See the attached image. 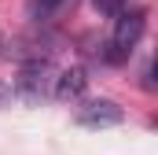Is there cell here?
Returning a JSON list of instances; mask_svg holds the SVG:
<instances>
[{
	"label": "cell",
	"instance_id": "obj_1",
	"mask_svg": "<svg viewBox=\"0 0 158 155\" xmlns=\"http://www.w3.org/2000/svg\"><path fill=\"white\" fill-rule=\"evenodd\" d=\"M143 30H147V19H143V11L140 7H132V11H125L121 7L118 15H114V30H110V37L103 44V59L107 63H125L132 52H136V44L143 37Z\"/></svg>",
	"mask_w": 158,
	"mask_h": 155
},
{
	"label": "cell",
	"instance_id": "obj_2",
	"mask_svg": "<svg viewBox=\"0 0 158 155\" xmlns=\"http://www.w3.org/2000/svg\"><path fill=\"white\" fill-rule=\"evenodd\" d=\"M52 81H55V67L48 59H33L19 70V81H15V92L30 104H37L44 96H52Z\"/></svg>",
	"mask_w": 158,
	"mask_h": 155
},
{
	"label": "cell",
	"instance_id": "obj_3",
	"mask_svg": "<svg viewBox=\"0 0 158 155\" xmlns=\"http://www.w3.org/2000/svg\"><path fill=\"white\" fill-rule=\"evenodd\" d=\"M121 122H125V111L114 100H85L77 107V126H85V129H110Z\"/></svg>",
	"mask_w": 158,
	"mask_h": 155
},
{
	"label": "cell",
	"instance_id": "obj_4",
	"mask_svg": "<svg viewBox=\"0 0 158 155\" xmlns=\"http://www.w3.org/2000/svg\"><path fill=\"white\" fill-rule=\"evenodd\" d=\"M88 85V70L85 67H66V70H55V81H52V96L55 100H77Z\"/></svg>",
	"mask_w": 158,
	"mask_h": 155
},
{
	"label": "cell",
	"instance_id": "obj_5",
	"mask_svg": "<svg viewBox=\"0 0 158 155\" xmlns=\"http://www.w3.org/2000/svg\"><path fill=\"white\" fill-rule=\"evenodd\" d=\"M66 4H74V0H26V19H30V22H48V19L59 15Z\"/></svg>",
	"mask_w": 158,
	"mask_h": 155
},
{
	"label": "cell",
	"instance_id": "obj_6",
	"mask_svg": "<svg viewBox=\"0 0 158 155\" xmlns=\"http://www.w3.org/2000/svg\"><path fill=\"white\" fill-rule=\"evenodd\" d=\"M92 7H96L103 19H114L121 7H125V0H92Z\"/></svg>",
	"mask_w": 158,
	"mask_h": 155
},
{
	"label": "cell",
	"instance_id": "obj_7",
	"mask_svg": "<svg viewBox=\"0 0 158 155\" xmlns=\"http://www.w3.org/2000/svg\"><path fill=\"white\" fill-rule=\"evenodd\" d=\"M7 100H11V85H7V81H0V107H4Z\"/></svg>",
	"mask_w": 158,
	"mask_h": 155
},
{
	"label": "cell",
	"instance_id": "obj_8",
	"mask_svg": "<svg viewBox=\"0 0 158 155\" xmlns=\"http://www.w3.org/2000/svg\"><path fill=\"white\" fill-rule=\"evenodd\" d=\"M0 48H4V37H0Z\"/></svg>",
	"mask_w": 158,
	"mask_h": 155
}]
</instances>
